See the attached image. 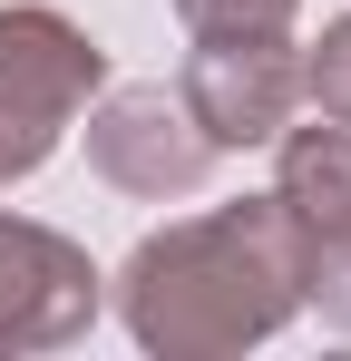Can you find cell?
Listing matches in <instances>:
<instances>
[{"label": "cell", "instance_id": "cell-1", "mask_svg": "<svg viewBox=\"0 0 351 361\" xmlns=\"http://www.w3.org/2000/svg\"><path fill=\"white\" fill-rule=\"evenodd\" d=\"M312 293V244L283 195H234L185 225H156L117 264V312L156 361H225L273 342Z\"/></svg>", "mask_w": 351, "mask_h": 361}, {"label": "cell", "instance_id": "cell-2", "mask_svg": "<svg viewBox=\"0 0 351 361\" xmlns=\"http://www.w3.org/2000/svg\"><path fill=\"white\" fill-rule=\"evenodd\" d=\"M108 88V49L49 0H0V185L39 176Z\"/></svg>", "mask_w": 351, "mask_h": 361}, {"label": "cell", "instance_id": "cell-3", "mask_svg": "<svg viewBox=\"0 0 351 361\" xmlns=\"http://www.w3.org/2000/svg\"><path fill=\"white\" fill-rule=\"evenodd\" d=\"M108 302V274L58 225L0 215V352H68Z\"/></svg>", "mask_w": 351, "mask_h": 361}, {"label": "cell", "instance_id": "cell-4", "mask_svg": "<svg viewBox=\"0 0 351 361\" xmlns=\"http://www.w3.org/2000/svg\"><path fill=\"white\" fill-rule=\"evenodd\" d=\"M88 166L117 195L166 205V195H195L215 176V137L185 118L176 88H108V98H88Z\"/></svg>", "mask_w": 351, "mask_h": 361}, {"label": "cell", "instance_id": "cell-5", "mask_svg": "<svg viewBox=\"0 0 351 361\" xmlns=\"http://www.w3.org/2000/svg\"><path fill=\"white\" fill-rule=\"evenodd\" d=\"M176 98H185V118L215 137V157L225 147H273L292 127V98H302V59H292L283 30L273 39H195Z\"/></svg>", "mask_w": 351, "mask_h": 361}, {"label": "cell", "instance_id": "cell-6", "mask_svg": "<svg viewBox=\"0 0 351 361\" xmlns=\"http://www.w3.org/2000/svg\"><path fill=\"white\" fill-rule=\"evenodd\" d=\"M273 147H283V157H273V195H283V215L302 225V244H312V254L351 244V127L342 118L283 127Z\"/></svg>", "mask_w": 351, "mask_h": 361}, {"label": "cell", "instance_id": "cell-7", "mask_svg": "<svg viewBox=\"0 0 351 361\" xmlns=\"http://www.w3.org/2000/svg\"><path fill=\"white\" fill-rule=\"evenodd\" d=\"M292 10L302 0H176V20L195 39H273V30H292Z\"/></svg>", "mask_w": 351, "mask_h": 361}, {"label": "cell", "instance_id": "cell-8", "mask_svg": "<svg viewBox=\"0 0 351 361\" xmlns=\"http://www.w3.org/2000/svg\"><path fill=\"white\" fill-rule=\"evenodd\" d=\"M302 98H312L322 118L351 127V10H342V20H322V39L302 49Z\"/></svg>", "mask_w": 351, "mask_h": 361}, {"label": "cell", "instance_id": "cell-9", "mask_svg": "<svg viewBox=\"0 0 351 361\" xmlns=\"http://www.w3.org/2000/svg\"><path fill=\"white\" fill-rule=\"evenodd\" d=\"M302 302H322V322H342V332H351V244L312 254V293H302Z\"/></svg>", "mask_w": 351, "mask_h": 361}]
</instances>
